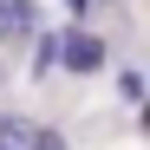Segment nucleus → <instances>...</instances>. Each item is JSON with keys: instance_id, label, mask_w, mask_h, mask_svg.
<instances>
[{"instance_id": "f03ea898", "label": "nucleus", "mask_w": 150, "mask_h": 150, "mask_svg": "<svg viewBox=\"0 0 150 150\" xmlns=\"http://www.w3.org/2000/svg\"><path fill=\"white\" fill-rule=\"evenodd\" d=\"M39 124H26V117H0V150H39Z\"/></svg>"}, {"instance_id": "7ed1b4c3", "label": "nucleus", "mask_w": 150, "mask_h": 150, "mask_svg": "<svg viewBox=\"0 0 150 150\" xmlns=\"http://www.w3.org/2000/svg\"><path fill=\"white\" fill-rule=\"evenodd\" d=\"M52 65H59V33H46L33 46V72H52Z\"/></svg>"}, {"instance_id": "20e7f679", "label": "nucleus", "mask_w": 150, "mask_h": 150, "mask_svg": "<svg viewBox=\"0 0 150 150\" xmlns=\"http://www.w3.org/2000/svg\"><path fill=\"white\" fill-rule=\"evenodd\" d=\"M72 7H91V0H72Z\"/></svg>"}, {"instance_id": "f257e3e1", "label": "nucleus", "mask_w": 150, "mask_h": 150, "mask_svg": "<svg viewBox=\"0 0 150 150\" xmlns=\"http://www.w3.org/2000/svg\"><path fill=\"white\" fill-rule=\"evenodd\" d=\"M59 65L98 72V65H105V39H91V33H59Z\"/></svg>"}]
</instances>
